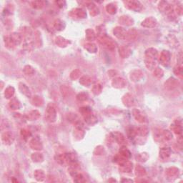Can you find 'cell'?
Wrapping results in <instances>:
<instances>
[{
    "mask_svg": "<svg viewBox=\"0 0 183 183\" xmlns=\"http://www.w3.org/2000/svg\"><path fill=\"white\" fill-rule=\"evenodd\" d=\"M179 86V82L174 78L168 79L165 83V87L166 89L169 90H173L178 88Z\"/></svg>",
    "mask_w": 183,
    "mask_h": 183,
    "instance_id": "603a6c76",
    "label": "cell"
},
{
    "mask_svg": "<svg viewBox=\"0 0 183 183\" xmlns=\"http://www.w3.org/2000/svg\"><path fill=\"white\" fill-rule=\"evenodd\" d=\"M174 73L180 79H182L183 77V71H182V65H177L174 69Z\"/></svg>",
    "mask_w": 183,
    "mask_h": 183,
    "instance_id": "c3c4849f",
    "label": "cell"
},
{
    "mask_svg": "<svg viewBox=\"0 0 183 183\" xmlns=\"http://www.w3.org/2000/svg\"><path fill=\"white\" fill-rule=\"evenodd\" d=\"M85 49L90 52V53H96L97 52L98 48L95 44L93 42H87L84 45Z\"/></svg>",
    "mask_w": 183,
    "mask_h": 183,
    "instance_id": "d6a6232c",
    "label": "cell"
},
{
    "mask_svg": "<svg viewBox=\"0 0 183 183\" xmlns=\"http://www.w3.org/2000/svg\"><path fill=\"white\" fill-rule=\"evenodd\" d=\"M113 34L117 39H125L126 35H127V31L125 28L122 27H116L113 29Z\"/></svg>",
    "mask_w": 183,
    "mask_h": 183,
    "instance_id": "5bb4252c",
    "label": "cell"
},
{
    "mask_svg": "<svg viewBox=\"0 0 183 183\" xmlns=\"http://www.w3.org/2000/svg\"><path fill=\"white\" fill-rule=\"evenodd\" d=\"M29 146L34 150L40 151L43 150V145L40 139L38 137H34L29 141Z\"/></svg>",
    "mask_w": 183,
    "mask_h": 183,
    "instance_id": "30bf717a",
    "label": "cell"
},
{
    "mask_svg": "<svg viewBox=\"0 0 183 183\" xmlns=\"http://www.w3.org/2000/svg\"><path fill=\"white\" fill-rule=\"evenodd\" d=\"M80 4H82L84 6L87 7L88 9H90V15L92 16H95L97 15H98L100 14V9L97 7V6L94 5V2L90 1H86V2H79Z\"/></svg>",
    "mask_w": 183,
    "mask_h": 183,
    "instance_id": "8992f818",
    "label": "cell"
},
{
    "mask_svg": "<svg viewBox=\"0 0 183 183\" xmlns=\"http://www.w3.org/2000/svg\"><path fill=\"white\" fill-rule=\"evenodd\" d=\"M88 97H88L87 94L83 93V92L79 93L78 95L77 96V100L79 101V102H85V101H87L88 100Z\"/></svg>",
    "mask_w": 183,
    "mask_h": 183,
    "instance_id": "6f0895ef",
    "label": "cell"
},
{
    "mask_svg": "<svg viewBox=\"0 0 183 183\" xmlns=\"http://www.w3.org/2000/svg\"><path fill=\"white\" fill-rule=\"evenodd\" d=\"M14 134L13 132L11 131H7L3 132L2 134V140L4 142V144L7 145H10L14 142Z\"/></svg>",
    "mask_w": 183,
    "mask_h": 183,
    "instance_id": "9c48e42d",
    "label": "cell"
},
{
    "mask_svg": "<svg viewBox=\"0 0 183 183\" xmlns=\"http://www.w3.org/2000/svg\"><path fill=\"white\" fill-rule=\"evenodd\" d=\"M54 28L57 31H62L65 28V23L62 20L57 19L54 22Z\"/></svg>",
    "mask_w": 183,
    "mask_h": 183,
    "instance_id": "f35d334b",
    "label": "cell"
},
{
    "mask_svg": "<svg viewBox=\"0 0 183 183\" xmlns=\"http://www.w3.org/2000/svg\"><path fill=\"white\" fill-rule=\"evenodd\" d=\"M118 22L120 24L125 26H131L134 24V20L129 16L123 15L119 18Z\"/></svg>",
    "mask_w": 183,
    "mask_h": 183,
    "instance_id": "d4e9b609",
    "label": "cell"
},
{
    "mask_svg": "<svg viewBox=\"0 0 183 183\" xmlns=\"http://www.w3.org/2000/svg\"><path fill=\"white\" fill-rule=\"evenodd\" d=\"M171 155V149L168 147L162 148L159 150V157L163 159H167Z\"/></svg>",
    "mask_w": 183,
    "mask_h": 183,
    "instance_id": "4316f807",
    "label": "cell"
},
{
    "mask_svg": "<svg viewBox=\"0 0 183 183\" xmlns=\"http://www.w3.org/2000/svg\"><path fill=\"white\" fill-rule=\"evenodd\" d=\"M119 54L122 58H127L132 54V49L127 45H122L119 48Z\"/></svg>",
    "mask_w": 183,
    "mask_h": 183,
    "instance_id": "ac0fdd59",
    "label": "cell"
},
{
    "mask_svg": "<svg viewBox=\"0 0 183 183\" xmlns=\"http://www.w3.org/2000/svg\"><path fill=\"white\" fill-rule=\"evenodd\" d=\"M31 103L36 107H41L44 104V100L40 96L35 95L31 98Z\"/></svg>",
    "mask_w": 183,
    "mask_h": 183,
    "instance_id": "8d00e7d4",
    "label": "cell"
},
{
    "mask_svg": "<svg viewBox=\"0 0 183 183\" xmlns=\"http://www.w3.org/2000/svg\"><path fill=\"white\" fill-rule=\"evenodd\" d=\"M45 119H47V121L51 123H53L56 121L57 111L53 103H49L47 104L45 112Z\"/></svg>",
    "mask_w": 183,
    "mask_h": 183,
    "instance_id": "6da1fadb",
    "label": "cell"
},
{
    "mask_svg": "<svg viewBox=\"0 0 183 183\" xmlns=\"http://www.w3.org/2000/svg\"><path fill=\"white\" fill-rule=\"evenodd\" d=\"M123 102L126 107H131L135 104V100L131 94H126L123 97Z\"/></svg>",
    "mask_w": 183,
    "mask_h": 183,
    "instance_id": "44dd1931",
    "label": "cell"
},
{
    "mask_svg": "<svg viewBox=\"0 0 183 183\" xmlns=\"http://www.w3.org/2000/svg\"><path fill=\"white\" fill-rule=\"evenodd\" d=\"M132 115L134 117L138 123H145L147 122V117L145 116L144 113L142 111H140L138 109H134L132 110Z\"/></svg>",
    "mask_w": 183,
    "mask_h": 183,
    "instance_id": "8fae6325",
    "label": "cell"
},
{
    "mask_svg": "<svg viewBox=\"0 0 183 183\" xmlns=\"http://www.w3.org/2000/svg\"><path fill=\"white\" fill-rule=\"evenodd\" d=\"M79 83L85 87H90L92 83V79L88 75H84L79 79Z\"/></svg>",
    "mask_w": 183,
    "mask_h": 183,
    "instance_id": "1f68e13d",
    "label": "cell"
},
{
    "mask_svg": "<svg viewBox=\"0 0 183 183\" xmlns=\"http://www.w3.org/2000/svg\"><path fill=\"white\" fill-rule=\"evenodd\" d=\"M75 182H85V178H84V177L82 174H78L77 173L75 177Z\"/></svg>",
    "mask_w": 183,
    "mask_h": 183,
    "instance_id": "91938a15",
    "label": "cell"
},
{
    "mask_svg": "<svg viewBox=\"0 0 183 183\" xmlns=\"http://www.w3.org/2000/svg\"><path fill=\"white\" fill-rule=\"evenodd\" d=\"M69 16L72 19H85L87 17V12L82 8H75L71 10L69 12Z\"/></svg>",
    "mask_w": 183,
    "mask_h": 183,
    "instance_id": "5b68a950",
    "label": "cell"
},
{
    "mask_svg": "<svg viewBox=\"0 0 183 183\" xmlns=\"http://www.w3.org/2000/svg\"><path fill=\"white\" fill-rule=\"evenodd\" d=\"M157 21L155 17L152 16H149L147 17L144 21H142V27H145V28H154L157 26Z\"/></svg>",
    "mask_w": 183,
    "mask_h": 183,
    "instance_id": "7c38bea8",
    "label": "cell"
},
{
    "mask_svg": "<svg viewBox=\"0 0 183 183\" xmlns=\"http://www.w3.org/2000/svg\"><path fill=\"white\" fill-rule=\"evenodd\" d=\"M146 170L141 165H137L135 167V174L138 178H143L146 175Z\"/></svg>",
    "mask_w": 183,
    "mask_h": 183,
    "instance_id": "7bdbcfd3",
    "label": "cell"
},
{
    "mask_svg": "<svg viewBox=\"0 0 183 183\" xmlns=\"http://www.w3.org/2000/svg\"><path fill=\"white\" fill-rule=\"evenodd\" d=\"M104 152V148H102V146H99L95 149V150H94V153L97 155H102V153Z\"/></svg>",
    "mask_w": 183,
    "mask_h": 183,
    "instance_id": "94428289",
    "label": "cell"
},
{
    "mask_svg": "<svg viewBox=\"0 0 183 183\" xmlns=\"http://www.w3.org/2000/svg\"><path fill=\"white\" fill-rule=\"evenodd\" d=\"M145 66H146V67L148 69H150V70H154V69L157 67V62L155 60L145 59Z\"/></svg>",
    "mask_w": 183,
    "mask_h": 183,
    "instance_id": "ab89813d",
    "label": "cell"
},
{
    "mask_svg": "<svg viewBox=\"0 0 183 183\" xmlns=\"http://www.w3.org/2000/svg\"><path fill=\"white\" fill-rule=\"evenodd\" d=\"M9 37L13 45L15 46H19L22 42V36L21 34L17 32H12L9 35Z\"/></svg>",
    "mask_w": 183,
    "mask_h": 183,
    "instance_id": "2e32d148",
    "label": "cell"
},
{
    "mask_svg": "<svg viewBox=\"0 0 183 183\" xmlns=\"http://www.w3.org/2000/svg\"><path fill=\"white\" fill-rule=\"evenodd\" d=\"M102 87L101 86L100 84H97V85H94L93 87H92V93L95 95H99L101 92H102Z\"/></svg>",
    "mask_w": 183,
    "mask_h": 183,
    "instance_id": "f5cc1de1",
    "label": "cell"
},
{
    "mask_svg": "<svg viewBox=\"0 0 183 183\" xmlns=\"http://www.w3.org/2000/svg\"><path fill=\"white\" fill-rule=\"evenodd\" d=\"M119 165V171L122 172H125V173H128V172H130L132 170V168H133V164H132L131 162L128 161V160H125V162H123V163H121Z\"/></svg>",
    "mask_w": 183,
    "mask_h": 183,
    "instance_id": "ffe728a7",
    "label": "cell"
},
{
    "mask_svg": "<svg viewBox=\"0 0 183 183\" xmlns=\"http://www.w3.org/2000/svg\"><path fill=\"white\" fill-rule=\"evenodd\" d=\"M154 138L157 142H162V141H163V136H162V130L159 129L154 130Z\"/></svg>",
    "mask_w": 183,
    "mask_h": 183,
    "instance_id": "816d5d0a",
    "label": "cell"
},
{
    "mask_svg": "<svg viewBox=\"0 0 183 183\" xmlns=\"http://www.w3.org/2000/svg\"><path fill=\"white\" fill-rule=\"evenodd\" d=\"M14 93H15V90H14V88L13 87H12V86H9V87L6 88V90L5 91V98L6 99L13 98Z\"/></svg>",
    "mask_w": 183,
    "mask_h": 183,
    "instance_id": "60d3db41",
    "label": "cell"
},
{
    "mask_svg": "<svg viewBox=\"0 0 183 183\" xmlns=\"http://www.w3.org/2000/svg\"><path fill=\"white\" fill-rule=\"evenodd\" d=\"M82 117H84V119H85V123L88 124V125H93L94 124L97 123V118L94 115H92V112L82 115Z\"/></svg>",
    "mask_w": 183,
    "mask_h": 183,
    "instance_id": "cb8c5ba5",
    "label": "cell"
},
{
    "mask_svg": "<svg viewBox=\"0 0 183 183\" xmlns=\"http://www.w3.org/2000/svg\"><path fill=\"white\" fill-rule=\"evenodd\" d=\"M162 136H163V141H166V142L170 141L173 138V134L170 130H163L162 131Z\"/></svg>",
    "mask_w": 183,
    "mask_h": 183,
    "instance_id": "ee69618b",
    "label": "cell"
},
{
    "mask_svg": "<svg viewBox=\"0 0 183 183\" xmlns=\"http://www.w3.org/2000/svg\"><path fill=\"white\" fill-rule=\"evenodd\" d=\"M81 74L82 71L78 69H76L70 73V78L73 79V80H75V79L79 78V77L81 76Z\"/></svg>",
    "mask_w": 183,
    "mask_h": 183,
    "instance_id": "f907efd6",
    "label": "cell"
},
{
    "mask_svg": "<svg viewBox=\"0 0 183 183\" xmlns=\"http://www.w3.org/2000/svg\"><path fill=\"white\" fill-rule=\"evenodd\" d=\"M21 135H22V138L24 140H27L31 136V132L26 129H22L21 130Z\"/></svg>",
    "mask_w": 183,
    "mask_h": 183,
    "instance_id": "680465c9",
    "label": "cell"
},
{
    "mask_svg": "<svg viewBox=\"0 0 183 183\" xmlns=\"http://www.w3.org/2000/svg\"><path fill=\"white\" fill-rule=\"evenodd\" d=\"M27 118L30 121H35L40 117V112L38 110H31L26 115Z\"/></svg>",
    "mask_w": 183,
    "mask_h": 183,
    "instance_id": "f1b7e54d",
    "label": "cell"
},
{
    "mask_svg": "<svg viewBox=\"0 0 183 183\" xmlns=\"http://www.w3.org/2000/svg\"><path fill=\"white\" fill-rule=\"evenodd\" d=\"M106 11L107 12V13L111 14V15H114L117 12V6L115 4L109 3L106 5Z\"/></svg>",
    "mask_w": 183,
    "mask_h": 183,
    "instance_id": "74e56055",
    "label": "cell"
},
{
    "mask_svg": "<svg viewBox=\"0 0 183 183\" xmlns=\"http://www.w3.org/2000/svg\"><path fill=\"white\" fill-rule=\"evenodd\" d=\"M34 176L36 180L39 182H42L45 179V174L42 170H36L34 172Z\"/></svg>",
    "mask_w": 183,
    "mask_h": 183,
    "instance_id": "d590c367",
    "label": "cell"
},
{
    "mask_svg": "<svg viewBox=\"0 0 183 183\" xmlns=\"http://www.w3.org/2000/svg\"><path fill=\"white\" fill-rule=\"evenodd\" d=\"M158 9L163 13H165L167 15H172L173 14V7L172 5L166 1H161L158 5Z\"/></svg>",
    "mask_w": 183,
    "mask_h": 183,
    "instance_id": "277c9868",
    "label": "cell"
},
{
    "mask_svg": "<svg viewBox=\"0 0 183 183\" xmlns=\"http://www.w3.org/2000/svg\"><path fill=\"white\" fill-rule=\"evenodd\" d=\"M97 35L99 37L106 35V30H105L104 27L103 25L97 27Z\"/></svg>",
    "mask_w": 183,
    "mask_h": 183,
    "instance_id": "11a10c76",
    "label": "cell"
},
{
    "mask_svg": "<svg viewBox=\"0 0 183 183\" xmlns=\"http://www.w3.org/2000/svg\"><path fill=\"white\" fill-rule=\"evenodd\" d=\"M55 3H56V5L60 8L63 7L65 5H66V2H65L64 1H56Z\"/></svg>",
    "mask_w": 183,
    "mask_h": 183,
    "instance_id": "6125c7cd",
    "label": "cell"
},
{
    "mask_svg": "<svg viewBox=\"0 0 183 183\" xmlns=\"http://www.w3.org/2000/svg\"><path fill=\"white\" fill-rule=\"evenodd\" d=\"M148 158H149V155L147 152L140 153V154H138L136 156L137 160L139 162H146L148 160Z\"/></svg>",
    "mask_w": 183,
    "mask_h": 183,
    "instance_id": "681fc988",
    "label": "cell"
},
{
    "mask_svg": "<svg viewBox=\"0 0 183 183\" xmlns=\"http://www.w3.org/2000/svg\"><path fill=\"white\" fill-rule=\"evenodd\" d=\"M145 59L156 61L158 58V51L155 48H149L145 51Z\"/></svg>",
    "mask_w": 183,
    "mask_h": 183,
    "instance_id": "e0dca14e",
    "label": "cell"
},
{
    "mask_svg": "<svg viewBox=\"0 0 183 183\" xmlns=\"http://www.w3.org/2000/svg\"><path fill=\"white\" fill-rule=\"evenodd\" d=\"M112 137L114 138V140L118 143L119 145H125L126 143H127V140H126V138L125 135L123 133L119 132H115L112 133Z\"/></svg>",
    "mask_w": 183,
    "mask_h": 183,
    "instance_id": "7402d4cb",
    "label": "cell"
},
{
    "mask_svg": "<svg viewBox=\"0 0 183 183\" xmlns=\"http://www.w3.org/2000/svg\"><path fill=\"white\" fill-rule=\"evenodd\" d=\"M99 42H100L101 45L109 50L115 49V47H116V44L113 41V39L108 37L107 35L99 37Z\"/></svg>",
    "mask_w": 183,
    "mask_h": 183,
    "instance_id": "7a4b0ae2",
    "label": "cell"
},
{
    "mask_svg": "<svg viewBox=\"0 0 183 183\" xmlns=\"http://www.w3.org/2000/svg\"><path fill=\"white\" fill-rule=\"evenodd\" d=\"M153 74H154V76L156 77L157 78H162L164 75V71L159 67H156L154 70H153Z\"/></svg>",
    "mask_w": 183,
    "mask_h": 183,
    "instance_id": "db71d44e",
    "label": "cell"
},
{
    "mask_svg": "<svg viewBox=\"0 0 183 183\" xmlns=\"http://www.w3.org/2000/svg\"><path fill=\"white\" fill-rule=\"evenodd\" d=\"M125 7L128 9L132 10L134 12H140L142 9V5L140 2L134 1V0H127L123 2Z\"/></svg>",
    "mask_w": 183,
    "mask_h": 183,
    "instance_id": "3957f363",
    "label": "cell"
},
{
    "mask_svg": "<svg viewBox=\"0 0 183 183\" xmlns=\"http://www.w3.org/2000/svg\"><path fill=\"white\" fill-rule=\"evenodd\" d=\"M9 106L12 109L16 110V109H20L21 107H22V104H21V102L19 101L18 99L13 97L10 100L9 103Z\"/></svg>",
    "mask_w": 183,
    "mask_h": 183,
    "instance_id": "4dcf8cb0",
    "label": "cell"
},
{
    "mask_svg": "<svg viewBox=\"0 0 183 183\" xmlns=\"http://www.w3.org/2000/svg\"><path fill=\"white\" fill-rule=\"evenodd\" d=\"M23 71H24V74L27 75V76H32L35 73V69L31 66H30V65H26V66L24 67V69H23Z\"/></svg>",
    "mask_w": 183,
    "mask_h": 183,
    "instance_id": "7dc6e473",
    "label": "cell"
},
{
    "mask_svg": "<svg viewBox=\"0 0 183 183\" xmlns=\"http://www.w3.org/2000/svg\"><path fill=\"white\" fill-rule=\"evenodd\" d=\"M171 130L174 133L178 135H181L182 133V120L181 119H176L174 123L171 125Z\"/></svg>",
    "mask_w": 183,
    "mask_h": 183,
    "instance_id": "9a60e30c",
    "label": "cell"
},
{
    "mask_svg": "<svg viewBox=\"0 0 183 183\" xmlns=\"http://www.w3.org/2000/svg\"><path fill=\"white\" fill-rule=\"evenodd\" d=\"M143 76H144V74L142 71L140 69H134L130 73V78L132 82H137L140 81L142 79Z\"/></svg>",
    "mask_w": 183,
    "mask_h": 183,
    "instance_id": "d6986e66",
    "label": "cell"
},
{
    "mask_svg": "<svg viewBox=\"0 0 183 183\" xmlns=\"http://www.w3.org/2000/svg\"><path fill=\"white\" fill-rule=\"evenodd\" d=\"M86 34V39H87L88 41L92 42L94 41L97 38V34L95 33V31H94L93 29H87V30L85 31Z\"/></svg>",
    "mask_w": 183,
    "mask_h": 183,
    "instance_id": "836d02e7",
    "label": "cell"
},
{
    "mask_svg": "<svg viewBox=\"0 0 183 183\" xmlns=\"http://www.w3.org/2000/svg\"><path fill=\"white\" fill-rule=\"evenodd\" d=\"M122 182H132V180H123Z\"/></svg>",
    "mask_w": 183,
    "mask_h": 183,
    "instance_id": "e7e4bbea",
    "label": "cell"
},
{
    "mask_svg": "<svg viewBox=\"0 0 183 183\" xmlns=\"http://www.w3.org/2000/svg\"><path fill=\"white\" fill-rule=\"evenodd\" d=\"M55 43L60 47H66L67 46H68L70 44V41L61 37V36H58L55 39Z\"/></svg>",
    "mask_w": 183,
    "mask_h": 183,
    "instance_id": "484cf974",
    "label": "cell"
},
{
    "mask_svg": "<svg viewBox=\"0 0 183 183\" xmlns=\"http://www.w3.org/2000/svg\"><path fill=\"white\" fill-rule=\"evenodd\" d=\"M31 7L35 9H42L45 6V2L42 0H37V1H32L30 2Z\"/></svg>",
    "mask_w": 183,
    "mask_h": 183,
    "instance_id": "e575fe53",
    "label": "cell"
},
{
    "mask_svg": "<svg viewBox=\"0 0 183 183\" xmlns=\"http://www.w3.org/2000/svg\"><path fill=\"white\" fill-rule=\"evenodd\" d=\"M19 89H20V92H22L24 95L26 96L27 97H28V98L31 97V94L30 90H29V87H27L25 84L22 83V82H20V84H19Z\"/></svg>",
    "mask_w": 183,
    "mask_h": 183,
    "instance_id": "f546056e",
    "label": "cell"
},
{
    "mask_svg": "<svg viewBox=\"0 0 183 183\" xmlns=\"http://www.w3.org/2000/svg\"><path fill=\"white\" fill-rule=\"evenodd\" d=\"M170 59H171V55H170V52L167 50H163L161 52L160 56H159V63L162 65H163L164 67H167L170 64Z\"/></svg>",
    "mask_w": 183,
    "mask_h": 183,
    "instance_id": "ba28073f",
    "label": "cell"
},
{
    "mask_svg": "<svg viewBox=\"0 0 183 183\" xmlns=\"http://www.w3.org/2000/svg\"><path fill=\"white\" fill-rule=\"evenodd\" d=\"M5 43L6 47H7V48H9V49H14V48L15 47V46L13 45V43H12V41L10 40L9 36L5 37Z\"/></svg>",
    "mask_w": 183,
    "mask_h": 183,
    "instance_id": "9f6ffc18",
    "label": "cell"
},
{
    "mask_svg": "<svg viewBox=\"0 0 183 183\" xmlns=\"http://www.w3.org/2000/svg\"><path fill=\"white\" fill-rule=\"evenodd\" d=\"M119 155H121L122 156L126 159H129L131 157V152H130V150L125 146L122 147L120 150H119Z\"/></svg>",
    "mask_w": 183,
    "mask_h": 183,
    "instance_id": "f6af8a7d",
    "label": "cell"
},
{
    "mask_svg": "<svg viewBox=\"0 0 183 183\" xmlns=\"http://www.w3.org/2000/svg\"><path fill=\"white\" fill-rule=\"evenodd\" d=\"M126 85H127V82H126L125 79L120 77H115L112 81V87L117 88V89H122V88L125 87Z\"/></svg>",
    "mask_w": 183,
    "mask_h": 183,
    "instance_id": "4fadbf2b",
    "label": "cell"
},
{
    "mask_svg": "<svg viewBox=\"0 0 183 183\" xmlns=\"http://www.w3.org/2000/svg\"><path fill=\"white\" fill-rule=\"evenodd\" d=\"M65 162L69 164L70 167L77 168V157L74 152H69L64 154Z\"/></svg>",
    "mask_w": 183,
    "mask_h": 183,
    "instance_id": "52a82bcc",
    "label": "cell"
},
{
    "mask_svg": "<svg viewBox=\"0 0 183 183\" xmlns=\"http://www.w3.org/2000/svg\"><path fill=\"white\" fill-rule=\"evenodd\" d=\"M179 173V170L177 167H169L166 170V174L168 177L170 178H174V177H176L178 175Z\"/></svg>",
    "mask_w": 183,
    "mask_h": 183,
    "instance_id": "b9f144b4",
    "label": "cell"
},
{
    "mask_svg": "<svg viewBox=\"0 0 183 183\" xmlns=\"http://www.w3.org/2000/svg\"><path fill=\"white\" fill-rule=\"evenodd\" d=\"M176 12L179 15H182V6H177L176 7Z\"/></svg>",
    "mask_w": 183,
    "mask_h": 183,
    "instance_id": "be15d7a7",
    "label": "cell"
},
{
    "mask_svg": "<svg viewBox=\"0 0 183 183\" xmlns=\"http://www.w3.org/2000/svg\"><path fill=\"white\" fill-rule=\"evenodd\" d=\"M31 159L35 162V163H41V162H42L44 160V157L42 154H41V153L39 152H35L33 153L32 155H31Z\"/></svg>",
    "mask_w": 183,
    "mask_h": 183,
    "instance_id": "bcb514c9",
    "label": "cell"
},
{
    "mask_svg": "<svg viewBox=\"0 0 183 183\" xmlns=\"http://www.w3.org/2000/svg\"><path fill=\"white\" fill-rule=\"evenodd\" d=\"M138 36L137 31L135 29H131L130 30L127 31L125 39L127 41H134L135 40Z\"/></svg>",
    "mask_w": 183,
    "mask_h": 183,
    "instance_id": "83f0119b",
    "label": "cell"
}]
</instances>
